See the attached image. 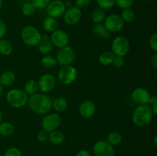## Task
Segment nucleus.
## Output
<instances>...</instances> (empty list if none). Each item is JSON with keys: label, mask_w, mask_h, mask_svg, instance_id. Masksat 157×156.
I'll list each match as a JSON object with an SVG mask.
<instances>
[{"label": "nucleus", "mask_w": 157, "mask_h": 156, "mask_svg": "<svg viewBox=\"0 0 157 156\" xmlns=\"http://www.w3.org/2000/svg\"><path fill=\"white\" fill-rule=\"evenodd\" d=\"M29 109L38 115H46L52 109V100L46 93H36L29 97Z\"/></svg>", "instance_id": "obj_1"}, {"label": "nucleus", "mask_w": 157, "mask_h": 156, "mask_svg": "<svg viewBox=\"0 0 157 156\" xmlns=\"http://www.w3.org/2000/svg\"><path fill=\"white\" fill-rule=\"evenodd\" d=\"M153 113L149 105L137 106L133 110L132 115L133 122L138 127H145L152 122Z\"/></svg>", "instance_id": "obj_2"}, {"label": "nucleus", "mask_w": 157, "mask_h": 156, "mask_svg": "<svg viewBox=\"0 0 157 156\" xmlns=\"http://www.w3.org/2000/svg\"><path fill=\"white\" fill-rule=\"evenodd\" d=\"M6 102L10 106L14 108H21L27 104L29 96L24 90L12 89L6 93Z\"/></svg>", "instance_id": "obj_3"}, {"label": "nucleus", "mask_w": 157, "mask_h": 156, "mask_svg": "<svg viewBox=\"0 0 157 156\" xmlns=\"http://www.w3.org/2000/svg\"><path fill=\"white\" fill-rule=\"evenodd\" d=\"M21 38L26 45L29 47H36L41 41V35L35 26L27 25L21 30Z\"/></svg>", "instance_id": "obj_4"}, {"label": "nucleus", "mask_w": 157, "mask_h": 156, "mask_svg": "<svg viewBox=\"0 0 157 156\" xmlns=\"http://www.w3.org/2000/svg\"><path fill=\"white\" fill-rule=\"evenodd\" d=\"M130 48V41L124 36H117L111 43V51L115 56L124 57L128 54Z\"/></svg>", "instance_id": "obj_5"}, {"label": "nucleus", "mask_w": 157, "mask_h": 156, "mask_svg": "<svg viewBox=\"0 0 157 156\" xmlns=\"http://www.w3.org/2000/svg\"><path fill=\"white\" fill-rule=\"evenodd\" d=\"M76 58V54L73 47L70 46H65L64 47H61L57 52L56 60L58 64L63 67V66L71 65L75 61Z\"/></svg>", "instance_id": "obj_6"}, {"label": "nucleus", "mask_w": 157, "mask_h": 156, "mask_svg": "<svg viewBox=\"0 0 157 156\" xmlns=\"http://www.w3.org/2000/svg\"><path fill=\"white\" fill-rule=\"evenodd\" d=\"M78 72L76 68L71 65L63 66L58 73V80L64 85L71 84L76 80Z\"/></svg>", "instance_id": "obj_7"}, {"label": "nucleus", "mask_w": 157, "mask_h": 156, "mask_svg": "<svg viewBox=\"0 0 157 156\" xmlns=\"http://www.w3.org/2000/svg\"><path fill=\"white\" fill-rule=\"evenodd\" d=\"M61 123V117L59 114L56 113H48L41 121V127L42 129L47 132H51L52 131L58 129Z\"/></svg>", "instance_id": "obj_8"}, {"label": "nucleus", "mask_w": 157, "mask_h": 156, "mask_svg": "<svg viewBox=\"0 0 157 156\" xmlns=\"http://www.w3.org/2000/svg\"><path fill=\"white\" fill-rule=\"evenodd\" d=\"M124 24L125 22L123 21L121 15L117 14H112L108 15L104 19V25L110 33L120 32L124 28Z\"/></svg>", "instance_id": "obj_9"}, {"label": "nucleus", "mask_w": 157, "mask_h": 156, "mask_svg": "<svg viewBox=\"0 0 157 156\" xmlns=\"http://www.w3.org/2000/svg\"><path fill=\"white\" fill-rule=\"evenodd\" d=\"M45 9L48 16L57 19L58 18L63 16L67 7L64 2L61 0H53L48 3Z\"/></svg>", "instance_id": "obj_10"}, {"label": "nucleus", "mask_w": 157, "mask_h": 156, "mask_svg": "<svg viewBox=\"0 0 157 156\" xmlns=\"http://www.w3.org/2000/svg\"><path fill=\"white\" fill-rule=\"evenodd\" d=\"M93 152L95 156H114L115 151L113 145L107 140H99L94 144Z\"/></svg>", "instance_id": "obj_11"}, {"label": "nucleus", "mask_w": 157, "mask_h": 156, "mask_svg": "<svg viewBox=\"0 0 157 156\" xmlns=\"http://www.w3.org/2000/svg\"><path fill=\"white\" fill-rule=\"evenodd\" d=\"M63 17L66 24L68 25H75L81 21L82 18V12L75 6H71L66 9Z\"/></svg>", "instance_id": "obj_12"}, {"label": "nucleus", "mask_w": 157, "mask_h": 156, "mask_svg": "<svg viewBox=\"0 0 157 156\" xmlns=\"http://www.w3.org/2000/svg\"><path fill=\"white\" fill-rule=\"evenodd\" d=\"M49 38H50V41L52 42V45L55 46L58 48L67 46L69 41H70V38H69L67 32L61 30V29L55 30V32L51 34Z\"/></svg>", "instance_id": "obj_13"}, {"label": "nucleus", "mask_w": 157, "mask_h": 156, "mask_svg": "<svg viewBox=\"0 0 157 156\" xmlns=\"http://www.w3.org/2000/svg\"><path fill=\"white\" fill-rule=\"evenodd\" d=\"M38 90L41 93H48L54 90L56 85V80L53 75L50 73H44L40 76L38 81Z\"/></svg>", "instance_id": "obj_14"}, {"label": "nucleus", "mask_w": 157, "mask_h": 156, "mask_svg": "<svg viewBox=\"0 0 157 156\" xmlns=\"http://www.w3.org/2000/svg\"><path fill=\"white\" fill-rule=\"evenodd\" d=\"M150 93L148 90L143 87H137L132 92L131 98L133 102L138 106L147 105L148 104L150 97Z\"/></svg>", "instance_id": "obj_15"}, {"label": "nucleus", "mask_w": 157, "mask_h": 156, "mask_svg": "<svg viewBox=\"0 0 157 156\" xmlns=\"http://www.w3.org/2000/svg\"><path fill=\"white\" fill-rule=\"evenodd\" d=\"M96 112V105L91 100H84L79 106V113L81 117L89 119L94 115Z\"/></svg>", "instance_id": "obj_16"}, {"label": "nucleus", "mask_w": 157, "mask_h": 156, "mask_svg": "<svg viewBox=\"0 0 157 156\" xmlns=\"http://www.w3.org/2000/svg\"><path fill=\"white\" fill-rule=\"evenodd\" d=\"M52 47H53V45L51 42L50 38L45 34L41 35V41H40L38 45V51L43 55L48 54L52 50Z\"/></svg>", "instance_id": "obj_17"}, {"label": "nucleus", "mask_w": 157, "mask_h": 156, "mask_svg": "<svg viewBox=\"0 0 157 156\" xmlns=\"http://www.w3.org/2000/svg\"><path fill=\"white\" fill-rule=\"evenodd\" d=\"M15 80V74L12 70H6L0 75V84L2 87H9Z\"/></svg>", "instance_id": "obj_18"}, {"label": "nucleus", "mask_w": 157, "mask_h": 156, "mask_svg": "<svg viewBox=\"0 0 157 156\" xmlns=\"http://www.w3.org/2000/svg\"><path fill=\"white\" fill-rule=\"evenodd\" d=\"M114 58L115 55L113 54V52L110 50H104L99 55L98 61L101 65L107 67V66L112 65Z\"/></svg>", "instance_id": "obj_19"}, {"label": "nucleus", "mask_w": 157, "mask_h": 156, "mask_svg": "<svg viewBox=\"0 0 157 156\" xmlns=\"http://www.w3.org/2000/svg\"><path fill=\"white\" fill-rule=\"evenodd\" d=\"M64 139H65V136L60 130L56 129L51 132L48 134V140L53 145H61L64 142Z\"/></svg>", "instance_id": "obj_20"}, {"label": "nucleus", "mask_w": 157, "mask_h": 156, "mask_svg": "<svg viewBox=\"0 0 157 156\" xmlns=\"http://www.w3.org/2000/svg\"><path fill=\"white\" fill-rule=\"evenodd\" d=\"M42 27L45 32L52 33L57 30L58 28V23L56 18H52V17H47L44 19L42 22Z\"/></svg>", "instance_id": "obj_21"}, {"label": "nucleus", "mask_w": 157, "mask_h": 156, "mask_svg": "<svg viewBox=\"0 0 157 156\" xmlns=\"http://www.w3.org/2000/svg\"><path fill=\"white\" fill-rule=\"evenodd\" d=\"M93 32L96 36L105 40L110 38V34H111L107 30L105 26L101 24V23H100V24H95L93 26Z\"/></svg>", "instance_id": "obj_22"}, {"label": "nucleus", "mask_w": 157, "mask_h": 156, "mask_svg": "<svg viewBox=\"0 0 157 156\" xmlns=\"http://www.w3.org/2000/svg\"><path fill=\"white\" fill-rule=\"evenodd\" d=\"M13 51V46L9 40L6 38L0 39V54L3 56H9Z\"/></svg>", "instance_id": "obj_23"}, {"label": "nucleus", "mask_w": 157, "mask_h": 156, "mask_svg": "<svg viewBox=\"0 0 157 156\" xmlns=\"http://www.w3.org/2000/svg\"><path fill=\"white\" fill-rule=\"evenodd\" d=\"M52 108L58 113H63L67 108V102L64 97H57L52 101Z\"/></svg>", "instance_id": "obj_24"}, {"label": "nucleus", "mask_w": 157, "mask_h": 156, "mask_svg": "<svg viewBox=\"0 0 157 156\" xmlns=\"http://www.w3.org/2000/svg\"><path fill=\"white\" fill-rule=\"evenodd\" d=\"M106 18V15L104 11L101 8H96L94 9L90 15V18L91 21H93L94 24H100V23L103 22Z\"/></svg>", "instance_id": "obj_25"}, {"label": "nucleus", "mask_w": 157, "mask_h": 156, "mask_svg": "<svg viewBox=\"0 0 157 156\" xmlns=\"http://www.w3.org/2000/svg\"><path fill=\"white\" fill-rule=\"evenodd\" d=\"M38 90H38V82L35 81V80H29L25 84L24 91L25 92L28 96H32V95L38 93Z\"/></svg>", "instance_id": "obj_26"}, {"label": "nucleus", "mask_w": 157, "mask_h": 156, "mask_svg": "<svg viewBox=\"0 0 157 156\" xmlns=\"http://www.w3.org/2000/svg\"><path fill=\"white\" fill-rule=\"evenodd\" d=\"M41 64L44 68L46 69H52L53 67H56L58 62H57L56 58L54 56L50 54L44 55L41 60Z\"/></svg>", "instance_id": "obj_27"}, {"label": "nucleus", "mask_w": 157, "mask_h": 156, "mask_svg": "<svg viewBox=\"0 0 157 156\" xmlns=\"http://www.w3.org/2000/svg\"><path fill=\"white\" fill-rule=\"evenodd\" d=\"M15 131V127L9 122H2L0 123V135L3 136H12Z\"/></svg>", "instance_id": "obj_28"}, {"label": "nucleus", "mask_w": 157, "mask_h": 156, "mask_svg": "<svg viewBox=\"0 0 157 156\" xmlns=\"http://www.w3.org/2000/svg\"><path fill=\"white\" fill-rule=\"evenodd\" d=\"M123 136L119 132H111L107 136V141L113 146L118 145L122 142Z\"/></svg>", "instance_id": "obj_29"}, {"label": "nucleus", "mask_w": 157, "mask_h": 156, "mask_svg": "<svg viewBox=\"0 0 157 156\" xmlns=\"http://www.w3.org/2000/svg\"><path fill=\"white\" fill-rule=\"evenodd\" d=\"M135 16H136V15H135V12L131 9V8L123 9L122 12H121V15L123 21H124V22H127V23L132 22V21L135 19Z\"/></svg>", "instance_id": "obj_30"}, {"label": "nucleus", "mask_w": 157, "mask_h": 156, "mask_svg": "<svg viewBox=\"0 0 157 156\" xmlns=\"http://www.w3.org/2000/svg\"><path fill=\"white\" fill-rule=\"evenodd\" d=\"M36 12V8L34 6V5L32 2H27L23 5L21 8V12L25 16H32Z\"/></svg>", "instance_id": "obj_31"}, {"label": "nucleus", "mask_w": 157, "mask_h": 156, "mask_svg": "<svg viewBox=\"0 0 157 156\" xmlns=\"http://www.w3.org/2000/svg\"><path fill=\"white\" fill-rule=\"evenodd\" d=\"M96 2L99 8L102 9L103 10L111 9L116 4L115 0H96Z\"/></svg>", "instance_id": "obj_32"}, {"label": "nucleus", "mask_w": 157, "mask_h": 156, "mask_svg": "<svg viewBox=\"0 0 157 156\" xmlns=\"http://www.w3.org/2000/svg\"><path fill=\"white\" fill-rule=\"evenodd\" d=\"M116 4L120 9H125L128 8H131L134 3L135 0H115Z\"/></svg>", "instance_id": "obj_33"}, {"label": "nucleus", "mask_w": 157, "mask_h": 156, "mask_svg": "<svg viewBox=\"0 0 157 156\" xmlns=\"http://www.w3.org/2000/svg\"><path fill=\"white\" fill-rule=\"evenodd\" d=\"M51 1L52 0H31V2L34 5L36 9H42L46 8Z\"/></svg>", "instance_id": "obj_34"}, {"label": "nucleus", "mask_w": 157, "mask_h": 156, "mask_svg": "<svg viewBox=\"0 0 157 156\" xmlns=\"http://www.w3.org/2000/svg\"><path fill=\"white\" fill-rule=\"evenodd\" d=\"M4 156H23L22 153L18 148L15 147H11L8 148L5 152Z\"/></svg>", "instance_id": "obj_35"}, {"label": "nucleus", "mask_w": 157, "mask_h": 156, "mask_svg": "<svg viewBox=\"0 0 157 156\" xmlns=\"http://www.w3.org/2000/svg\"><path fill=\"white\" fill-rule=\"evenodd\" d=\"M125 64V60H124V57H120V56H115L114 59H113L112 65L116 68H121L123 67Z\"/></svg>", "instance_id": "obj_36"}, {"label": "nucleus", "mask_w": 157, "mask_h": 156, "mask_svg": "<svg viewBox=\"0 0 157 156\" xmlns=\"http://www.w3.org/2000/svg\"><path fill=\"white\" fill-rule=\"evenodd\" d=\"M149 44L150 47L152 50L154 52L157 51V34L154 33L151 37L150 38L149 40Z\"/></svg>", "instance_id": "obj_37"}, {"label": "nucleus", "mask_w": 157, "mask_h": 156, "mask_svg": "<svg viewBox=\"0 0 157 156\" xmlns=\"http://www.w3.org/2000/svg\"><path fill=\"white\" fill-rule=\"evenodd\" d=\"M48 134L49 133L44 130H41L40 132H38V135H37V140L41 143L45 142L48 139Z\"/></svg>", "instance_id": "obj_38"}, {"label": "nucleus", "mask_w": 157, "mask_h": 156, "mask_svg": "<svg viewBox=\"0 0 157 156\" xmlns=\"http://www.w3.org/2000/svg\"><path fill=\"white\" fill-rule=\"evenodd\" d=\"M90 3V0H75V4L76 7L78 9H85L88 7V6Z\"/></svg>", "instance_id": "obj_39"}, {"label": "nucleus", "mask_w": 157, "mask_h": 156, "mask_svg": "<svg viewBox=\"0 0 157 156\" xmlns=\"http://www.w3.org/2000/svg\"><path fill=\"white\" fill-rule=\"evenodd\" d=\"M6 33H7V27L6 23L4 22V21L0 19V39L4 38Z\"/></svg>", "instance_id": "obj_40"}, {"label": "nucleus", "mask_w": 157, "mask_h": 156, "mask_svg": "<svg viewBox=\"0 0 157 156\" xmlns=\"http://www.w3.org/2000/svg\"><path fill=\"white\" fill-rule=\"evenodd\" d=\"M150 65L153 69H157V54H155L152 56L150 59Z\"/></svg>", "instance_id": "obj_41"}, {"label": "nucleus", "mask_w": 157, "mask_h": 156, "mask_svg": "<svg viewBox=\"0 0 157 156\" xmlns=\"http://www.w3.org/2000/svg\"><path fill=\"white\" fill-rule=\"evenodd\" d=\"M148 104H150V105H149V106H151L156 105V104H157V98H156V96H155V95H153V96H150V99H149Z\"/></svg>", "instance_id": "obj_42"}, {"label": "nucleus", "mask_w": 157, "mask_h": 156, "mask_svg": "<svg viewBox=\"0 0 157 156\" xmlns=\"http://www.w3.org/2000/svg\"><path fill=\"white\" fill-rule=\"evenodd\" d=\"M76 156H90V154L87 150H81L77 153Z\"/></svg>", "instance_id": "obj_43"}, {"label": "nucleus", "mask_w": 157, "mask_h": 156, "mask_svg": "<svg viewBox=\"0 0 157 156\" xmlns=\"http://www.w3.org/2000/svg\"><path fill=\"white\" fill-rule=\"evenodd\" d=\"M3 93V87L0 84V99L2 98V96Z\"/></svg>", "instance_id": "obj_44"}, {"label": "nucleus", "mask_w": 157, "mask_h": 156, "mask_svg": "<svg viewBox=\"0 0 157 156\" xmlns=\"http://www.w3.org/2000/svg\"><path fill=\"white\" fill-rule=\"evenodd\" d=\"M153 142H154V145L156 146L157 145V136H155L153 138Z\"/></svg>", "instance_id": "obj_45"}, {"label": "nucleus", "mask_w": 157, "mask_h": 156, "mask_svg": "<svg viewBox=\"0 0 157 156\" xmlns=\"http://www.w3.org/2000/svg\"><path fill=\"white\" fill-rule=\"evenodd\" d=\"M2 118H3L2 112V110H0V123H1V122H2Z\"/></svg>", "instance_id": "obj_46"}, {"label": "nucleus", "mask_w": 157, "mask_h": 156, "mask_svg": "<svg viewBox=\"0 0 157 156\" xmlns=\"http://www.w3.org/2000/svg\"><path fill=\"white\" fill-rule=\"evenodd\" d=\"M2 3H3L2 0H0V10H1L2 7Z\"/></svg>", "instance_id": "obj_47"}, {"label": "nucleus", "mask_w": 157, "mask_h": 156, "mask_svg": "<svg viewBox=\"0 0 157 156\" xmlns=\"http://www.w3.org/2000/svg\"><path fill=\"white\" fill-rule=\"evenodd\" d=\"M147 1H150V0H147Z\"/></svg>", "instance_id": "obj_48"}, {"label": "nucleus", "mask_w": 157, "mask_h": 156, "mask_svg": "<svg viewBox=\"0 0 157 156\" xmlns=\"http://www.w3.org/2000/svg\"><path fill=\"white\" fill-rule=\"evenodd\" d=\"M0 156H1V155H0Z\"/></svg>", "instance_id": "obj_49"}]
</instances>
